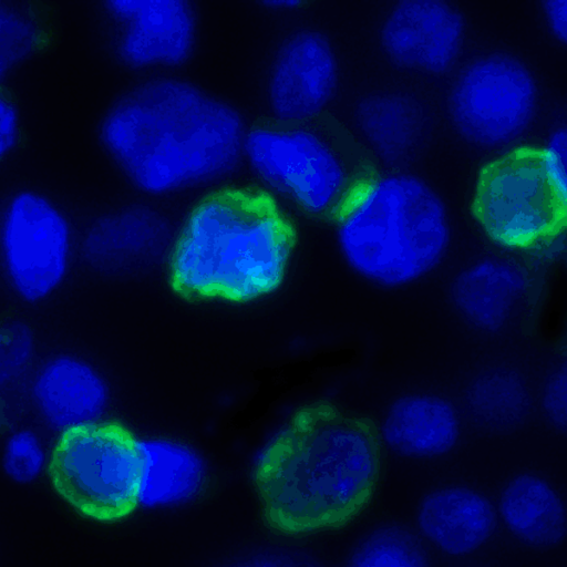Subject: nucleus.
<instances>
[{
	"label": "nucleus",
	"mask_w": 567,
	"mask_h": 567,
	"mask_svg": "<svg viewBox=\"0 0 567 567\" xmlns=\"http://www.w3.org/2000/svg\"><path fill=\"white\" fill-rule=\"evenodd\" d=\"M247 135V121L235 106L163 74L117 97L97 127L101 145L126 182L154 198L238 172Z\"/></svg>",
	"instance_id": "1"
},
{
	"label": "nucleus",
	"mask_w": 567,
	"mask_h": 567,
	"mask_svg": "<svg viewBox=\"0 0 567 567\" xmlns=\"http://www.w3.org/2000/svg\"><path fill=\"white\" fill-rule=\"evenodd\" d=\"M378 471L365 423L322 405L300 413L256 471L270 518L291 533L341 520L368 496Z\"/></svg>",
	"instance_id": "2"
},
{
	"label": "nucleus",
	"mask_w": 567,
	"mask_h": 567,
	"mask_svg": "<svg viewBox=\"0 0 567 567\" xmlns=\"http://www.w3.org/2000/svg\"><path fill=\"white\" fill-rule=\"evenodd\" d=\"M296 231L269 192L221 189L193 209L168 281L185 298L246 302L282 281Z\"/></svg>",
	"instance_id": "3"
},
{
	"label": "nucleus",
	"mask_w": 567,
	"mask_h": 567,
	"mask_svg": "<svg viewBox=\"0 0 567 567\" xmlns=\"http://www.w3.org/2000/svg\"><path fill=\"white\" fill-rule=\"evenodd\" d=\"M452 229L441 196L420 176L379 181L342 223L340 250L353 271L384 288L412 284L447 256Z\"/></svg>",
	"instance_id": "4"
},
{
	"label": "nucleus",
	"mask_w": 567,
	"mask_h": 567,
	"mask_svg": "<svg viewBox=\"0 0 567 567\" xmlns=\"http://www.w3.org/2000/svg\"><path fill=\"white\" fill-rule=\"evenodd\" d=\"M473 215L494 243L545 254L567 224L566 175L554 154L546 147L523 145L485 164Z\"/></svg>",
	"instance_id": "5"
},
{
	"label": "nucleus",
	"mask_w": 567,
	"mask_h": 567,
	"mask_svg": "<svg viewBox=\"0 0 567 567\" xmlns=\"http://www.w3.org/2000/svg\"><path fill=\"white\" fill-rule=\"evenodd\" d=\"M452 130L468 145L489 150L529 132L543 109L532 70L505 51L473 52L437 85Z\"/></svg>",
	"instance_id": "6"
},
{
	"label": "nucleus",
	"mask_w": 567,
	"mask_h": 567,
	"mask_svg": "<svg viewBox=\"0 0 567 567\" xmlns=\"http://www.w3.org/2000/svg\"><path fill=\"white\" fill-rule=\"evenodd\" d=\"M81 224L32 189L0 198V278L19 300L49 299L79 266Z\"/></svg>",
	"instance_id": "7"
},
{
	"label": "nucleus",
	"mask_w": 567,
	"mask_h": 567,
	"mask_svg": "<svg viewBox=\"0 0 567 567\" xmlns=\"http://www.w3.org/2000/svg\"><path fill=\"white\" fill-rule=\"evenodd\" d=\"M142 470L141 441L116 420L64 430L48 466L56 491L85 515L102 520L137 507Z\"/></svg>",
	"instance_id": "8"
},
{
	"label": "nucleus",
	"mask_w": 567,
	"mask_h": 567,
	"mask_svg": "<svg viewBox=\"0 0 567 567\" xmlns=\"http://www.w3.org/2000/svg\"><path fill=\"white\" fill-rule=\"evenodd\" d=\"M465 29L464 16L447 1H399L380 28V49L396 70L439 85L465 55Z\"/></svg>",
	"instance_id": "9"
},
{
	"label": "nucleus",
	"mask_w": 567,
	"mask_h": 567,
	"mask_svg": "<svg viewBox=\"0 0 567 567\" xmlns=\"http://www.w3.org/2000/svg\"><path fill=\"white\" fill-rule=\"evenodd\" d=\"M117 60L133 71L175 70L195 49L196 4L189 0L102 2Z\"/></svg>",
	"instance_id": "10"
},
{
	"label": "nucleus",
	"mask_w": 567,
	"mask_h": 567,
	"mask_svg": "<svg viewBox=\"0 0 567 567\" xmlns=\"http://www.w3.org/2000/svg\"><path fill=\"white\" fill-rule=\"evenodd\" d=\"M339 87V62L327 34L299 29L280 42L267 85L274 116L298 117L317 112L338 96Z\"/></svg>",
	"instance_id": "11"
},
{
	"label": "nucleus",
	"mask_w": 567,
	"mask_h": 567,
	"mask_svg": "<svg viewBox=\"0 0 567 567\" xmlns=\"http://www.w3.org/2000/svg\"><path fill=\"white\" fill-rule=\"evenodd\" d=\"M245 153L261 174L288 186L311 212L323 213L344 185L336 158L309 134H248Z\"/></svg>",
	"instance_id": "12"
},
{
	"label": "nucleus",
	"mask_w": 567,
	"mask_h": 567,
	"mask_svg": "<svg viewBox=\"0 0 567 567\" xmlns=\"http://www.w3.org/2000/svg\"><path fill=\"white\" fill-rule=\"evenodd\" d=\"M173 224L147 203H133L116 213L81 225L79 265L118 274L154 262L168 245Z\"/></svg>",
	"instance_id": "13"
},
{
	"label": "nucleus",
	"mask_w": 567,
	"mask_h": 567,
	"mask_svg": "<svg viewBox=\"0 0 567 567\" xmlns=\"http://www.w3.org/2000/svg\"><path fill=\"white\" fill-rule=\"evenodd\" d=\"M33 393L49 423L64 431L96 422L111 390L92 361L68 350H53L38 358Z\"/></svg>",
	"instance_id": "14"
},
{
	"label": "nucleus",
	"mask_w": 567,
	"mask_h": 567,
	"mask_svg": "<svg viewBox=\"0 0 567 567\" xmlns=\"http://www.w3.org/2000/svg\"><path fill=\"white\" fill-rule=\"evenodd\" d=\"M354 121L385 166L405 169L432 130L433 113L415 93L374 92L357 101Z\"/></svg>",
	"instance_id": "15"
},
{
	"label": "nucleus",
	"mask_w": 567,
	"mask_h": 567,
	"mask_svg": "<svg viewBox=\"0 0 567 567\" xmlns=\"http://www.w3.org/2000/svg\"><path fill=\"white\" fill-rule=\"evenodd\" d=\"M417 523L423 537L437 549L464 556L498 530L499 518L489 497L467 486H449L423 498Z\"/></svg>",
	"instance_id": "16"
},
{
	"label": "nucleus",
	"mask_w": 567,
	"mask_h": 567,
	"mask_svg": "<svg viewBox=\"0 0 567 567\" xmlns=\"http://www.w3.org/2000/svg\"><path fill=\"white\" fill-rule=\"evenodd\" d=\"M461 427L462 411L454 401L412 394L394 401L381 432L389 447L403 456L434 457L455 446Z\"/></svg>",
	"instance_id": "17"
},
{
	"label": "nucleus",
	"mask_w": 567,
	"mask_h": 567,
	"mask_svg": "<svg viewBox=\"0 0 567 567\" xmlns=\"http://www.w3.org/2000/svg\"><path fill=\"white\" fill-rule=\"evenodd\" d=\"M496 508L499 522L524 544L548 546L566 534L563 501L547 481L535 475L515 476L502 491Z\"/></svg>",
	"instance_id": "18"
},
{
	"label": "nucleus",
	"mask_w": 567,
	"mask_h": 567,
	"mask_svg": "<svg viewBox=\"0 0 567 567\" xmlns=\"http://www.w3.org/2000/svg\"><path fill=\"white\" fill-rule=\"evenodd\" d=\"M522 285L506 267L480 259L462 269L451 284L455 307L476 329L496 333L520 298Z\"/></svg>",
	"instance_id": "19"
},
{
	"label": "nucleus",
	"mask_w": 567,
	"mask_h": 567,
	"mask_svg": "<svg viewBox=\"0 0 567 567\" xmlns=\"http://www.w3.org/2000/svg\"><path fill=\"white\" fill-rule=\"evenodd\" d=\"M141 450L138 504L153 508L172 506L196 493L205 472L200 455L167 442L141 441Z\"/></svg>",
	"instance_id": "20"
},
{
	"label": "nucleus",
	"mask_w": 567,
	"mask_h": 567,
	"mask_svg": "<svg viewBox=\"0 0 567 567\" xmlns=\"http://www.w3.org/2000/svg\"><path fill=\"white\" fill-rule=\"evenodd\" d=\"M532 404L525 382L516 371L494 368L470 383L461 411L477 424L502 427L519 422Z\"/></svg>",
	"instance_id": "21"
},
{
	"label": "nucleus",
	"mask_w": 567,
	"mask_h": 567,
	"mask_svg": "<svg viewBox=\"0 0 567 567\" xmlns=\"http://www.w3.org/2000/svg\"><path fill=\"white\" fill-rule=\"evenodd\" d=\"M346 567H430L420 536L400 526L372 532L354 549Z\"/></svg>",
	"instance_id": "22"
},
{
	"label": "nucleus",
	"mask_w": 567,
	"mask_h": 567,
	"mask_svg": "<svg viewBox=\"0 0 567 567\" xmlns=\"http://www.w3.org/2000/svg\"><path fill=\"white\" fill-rule=\"evenodd\" d=\"M34 39V24L0 1V80L31 52Z\"/></svg>",
	"instance_id": "23"
},
{
	"label": "nucleus",
	"mask_w": 567,
	"mask_h": 567,
	"mask_svg": "<svg viewBox=\"0 0 567 567\" xmlns=\"http://www.w3.org/2000/svg\"><path fill=\"white\" fill-rule=\"evenodd\" d=\"M43 453L37 436L20 427L4 443L2 467L8 476L19 483L33 481L41 468Z\"/></svg>",
	"instance_id": "24"
},
{
	"label": "nucleus",
	"mask_w": 567,
	"mask_h": 567,
	"mask_svg": "<svg viewBox=\"0 0 567 567\" xmlns=\"http://www.w3.org/2000/svg\"><path fill=\"white\" fill-rule=\"evenodd\" d=\"M378 183L377 171L364 166L344 183L336 202L322 214L329 220L342 224L364 204Z\"/></svg>",
	"instance_id": "25"
},
{
	"label": "nucleus",
	"mask_w": 567,
	"mask_h": 567,
	"mask_svg": "<svg viewBox=\"0 0 567 567\" xmlns=\"http://www.w3.org/2000/svg\"><path fill=\"white\" fill-rule=\"evenodd\" d=\"M566 386L567 363L564 362L546 378L542 403L546 416L561 431L567 429Z\"/></svg>",
	"instance_id": "26"
},
{
	"label": "nucleus",
	"mask_w": 567,
	"mask_h": 567,
	"mask_svg": "<svg viewBox=\"0 0 567 567\" xmlns=\"http://www.w3.org/2000/svg\"><path fill=\"white\" fill-rule=\"evenodd\" d=\"M227 567H319L308 557L285 551H262Z\"/></svg>",
	"instance_id": "27"
},
{
	"label": "nucleus",
	"mask_w": 567,
	"mask_h": 567,
	"mask_svg": "<svg viewBox=\"0 0 567 567\" xmlns=\"http://www.w3.org/2000/svg\"><path fill=\"white\" fill-rule=\"evenodd\" d=\"M549 132L551 135L547 148L554 154L560 171L566 175V120L563 110L553 114Z\"/></svg>",
	"instance_id": "28"
},
{
	"label": "nucleus",
	"mask_w": 567,
	"mask_h": 567,
	"mask_svg": "<svg viewBox=\"0 0 567 567\" xmlns=\"http://www.w3.org/2000/svg\"><path fill=\"white\" fill-rule=\"evenodd\" d=\"M550 34L566 44V0L540 1Z\"/></svg>",
	"instance_id": "29"
},
{
	"label": "nucleus",
	"mask_w": 567,
	"mask_h": 567,
	"mask_svg": "<svg viewBox=\"0 0 567 567\" xmlns=\"http://www.w3.org/2000/svg\"><path fill=\"white\" fill-rule=\"evenodd\" d=\"M14 128V111L8 104L0 101V155L12 146Z\"/></svg>",
	"instance_id": "30"
},
{
	"label": "nucleus",
	"mask_w": 567,
	"mask_h": 567,
	"mask_svg": "<svg viewBox=\"0 0 567 567\" xmlns=\"http://www.w3.org/2000/svg\"><path fill=\"white\" fill-rule=\"evenodd\" d=\"M264 4L270 7V8H281V7H292L297 4V2H262Z\"/></svg>",
	"instance_id": "31"
}]
</instances>
